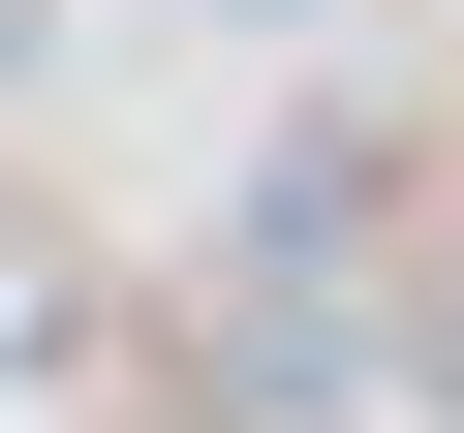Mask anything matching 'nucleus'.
I'll return each instance as SVG.
<instances>
[{
  "label": "nucleus",
  "instance_id": "1",
  "mask_svg": "<svg viewBox=\"0 0 464 433\" xmlns=\"http://www.w3.org/2000/svg\"><path fill=\"white\" fill-rule=\"evenodd\" d=\"M63 341H93V248H63L32 186H0V371H63Z\"/></svg>",
  "mask_w": 464,
  "mask_h": 433
},
{
  "label": "nucleus",
  "instance_id": "2",
  "mask_svg": "<svg viewBox=\"0 0 464 433\" xmlns=\"http://www.w3.org/2000/svg\"><path fill=\"white\" fill-rule=\"evenodd\" d=\"M0 32H32V0H0Z\"/></svg>",
  "mask_w": 464,
  "mask_h": 433
}]
</instances>
